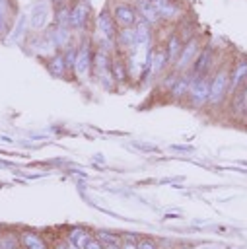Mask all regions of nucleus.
<instances>
[{
    "instance_id": "obj_1",
    "label": "nucleus",
    "mask_w": 247,
    "mask_h": 249,
    "mask_svg": "<svg viewBox=\"0 0 247 249\" xmlns=\"http://www.w3.org/2000/svg\"><path fill=\"white\" fill-rule=\"evenodd\" d=\"M229 70H231V66H224V68L216 70V74L210 78L208 105L216 107L229 95Z\"/></svg>"
},
{
    "instance_id": "obj_2",
    "label": "nucleus",
    "mask_w": 247,
    "mask_h": 249,
    "mask_svg": "<svg viewBox=\"0 0 247 249\" xmlns=\"http://www.w3.org/2000/svg\"><path fill=\"white\" fill-rule=\"evenodd\" d=\"M214 62H216V51H214L212 45H206L204 49L198 51L194 62L191 64V74H189V76H191L193 80H194V78H200V76H206V72L212 68Z\"/></svg>"
},
{
    "instance_id": "obj_3",
    "label": "nucleus",
    "mask_w": 247,
    "mask_h": 249,
    "mask_svg": "<svg viewBox=\"0 0 247 249\" xmlns=\"http://www.w3.org/2000/svg\"><path fill=\"white\" fill-rule=\"evenodd\" d=\"M208 95H210V78H206V76L194 78L191 82V88H189V93H187L191 105L200 109L202 105L208 103Z\"/></svg>"
},
{
    "instance_id": "obj_4",
    "label": "nucleus",
    "mask_w": 247,
    "mask_h": 249,
    "mask_svg": "<svg viewBox=\"0 0 247 249\" xmlns=\"http://www.w3.org/2000/svg\"><path fill=\"white\" fill-rule=\"evenodd\" d=\"M198 51H200V41H198L196 37L189 39V41H187V43L183 45V49H181V53H179L177 60L173 62L175 70H177V72H181V70L189 68V66H191V64L194 62V58H196Z\"/></svg>"
},
{
    "instance_id": "obj_5",
    "label": "nucleus",
    "mask_w": 247,
    "mask_h": 249,
    "mask_svg": "<svg viewBox=\"0 0 247 249\" xmlns=\"http://www.w3.org/2000/svg\"><path fill=\"white\" fill-rule=\"evenodd\" d=\"M93 66V51L89 43H82V47L76 53V62H74V74L80 78H88Z\"/></svg>"
},
{
    "instance_id": "obj_6",
    "label": "nucleus",
    "mask_w": 247,
    "mask_h": 249,
    "mask_svg": "<svg viewBox=\"0 0 247 249\" xmlns=\"http://www.w3.org/2000/svg\"><path fill=\"white\" fill-rule=\"evenodd\" d=\"M229 111L235 119H245L247 115V84L239 86L235 91L229 93Z\"/></svg>"
},
{
    "instance_id": "obj_7",
    "label": "nucleus",
    "mask_w": 247,
    "mask_h": 249,
    "mask_svg": "<svg viewBox=\"0 0 247 249\" xmlns=\"http://www.w3.org/2000/svg\"><path fill=\"white\" fill-rule=\"evenodd\" d=\"M243 84H247V56H241L231 64V70H229V93L235 91Z\"/></svg>"
},
{
    "instance_id": "obj_8",
    "label": "nucleus",
    "mask_w": 247,
    "mask_h": 249,
    "mask_svg": "<svg viewBox=\"0 0 247 249\" xmlns=\"http://www.w3.org/2000/svg\"><path fill=\"white\" fill-rule=\"evenodd\" d=\"M49 19H51V8H49V4L45 0L37 2L31 8V12H29V25L33 29H43L49 23Z\"/></svg>"
},
{
    "instance_id": "obj_9",
    "label": "nucleus",
    "mask_w": 247,
    "mask_h": 249,
    "mask_svg": "<svg viewBox=\"0 0 247 249\" xmlns=\"http://www.w3.org/2000/svg\"><path fill=\"white\" fill-rule=\"evenodd\" d=\"M19 241H21V247L23 249H53L49 245V241L41 233L29 231V230H25V231L19 233Z\"/></svg>"
},
{
    "instance_id": "obj_10",
    "label": "nucleus",
    "mask_w": 247,
    "mask_h": 249,
    "mask_svg": "<svg viewBox=\"0 0 247 249\" xmlns=\"http://www.w3.org/2000/svg\"><path fill=\"white\" fill-rule=\"evenodd\" d=\"M88 18H89V8H88L86 2H78L70 10V25L76 27V29H82L88 23Z\"/></svg>"
},
{
    "instance_id": "obj_11",
    "label": "nucleus",
    "mask_w": 247,
    "mask_h": 249,
    "mask_svg": "<svg viewBox=\"0 0 247 249\" xmlns=\"http://www.w3.org/2000/svg\"><path fill=\"white\" fill-rule=\"evenodd\" d=\"M113 19L117 25H121L124 29V27H130L136 23V14L130 6H117L113 12Z\"/></svg>"
},
{
    "instance_id": "obj_12",
    "label": "nucleus",
    "mask_w": 247,
    "mask_h": 249,
    "mask_svg": "<svg viewBox=\"0 0 247 249\" xmlns=\"http://www.w3.org/2000/svg\"><path fill=\"white\" fill-rule=\"evenodd\" d=\"M97 31H99V35H101L103 39H107V41H111V39L117 37V31H115V19H113L107 12L101 14V16L97 18Z\"/></svg>"
},
{
    "instance_id": "obj_13",
    "label": "nucleus",
    "mask_w": 247,
    "mask_h": 249,
    "mask_svg": "<svg viewBox=\"0 0 247 249\" xmlns=\"http://www.w3.org/2000/svg\"><path fill=\"white\" fill-rule=\"evenodd\" d=\"M89 237H91V233H89L86 228H70V230L66 231V241H68L70 245H74L76 249H84Z\"/></svg>"
},
{
    "instance_id": "obj_14",
    "label": "nucleus",
    "mask_w": 247,
    "mask_h": 249,
    "mask_svg": "<svg viewBox=\"0 0 247 249\" xmlns=\"http://www.w3.org/2000/svg\"><path fill=\"white\" fill-rule=\"evenodd\" d=\"M167 64V54L165 51H154L150 54V60H148V66H146V76H156L163 66Z\"/></svg>"
},
{
    "instance_id": "obj_15",
    "label": "nucleus",
    "mask_w": 247,
    "mask_h": 249,
    "mask_svg": "<svg viewBox=\"0 0 247 249\" xmlns=\"http://www.w3.org/2000/svg\"><path fill=\"white\" fill-rule=\"evenodd\" d=\"M138 12H140V16H142V19L150 25V23H158L161 18H159V14H158V10L154 8V4H152V0H138Z\"/></svg>"
},
{
    "instance_id": "obj_16",
    "label": "nucleus",
    "mask_w": 247,
    "mask_h": 249,
    "mask_svg": "<svg viewBox=\"0 0 247 249\" xmlns=\"http://www.w3.org/2000/svg\"><path fill=\"white\" fill-rule=\"evenodd\" d=\"M111 76L115 82H124L128 78V66H126V60H123L121 56H115L111 58Z\"/></svg>"
},
{
    "instance_id": "obj_17",
    "label": "nucleus",
    "mask_w": 247,
    "mask_h": 249,
    "mask_svg": "<svg viewBox=\"0 0 247 249\" xmlns=\"http://www.w3.org/2000/svg\"><path fill=\"white\" fill-rule=\"evenodd\" d=\"M152 4L158 10L159 18H167L169 19V18L179 16V8L173 4V0H152Z\"/></svg>"
},
{
    "instance_id": "obj_18",
    "label": "nucleus",
    "mask_w": 247,
    "mask_h": 249,
    "mask_svg": "<svg viewBox=\"0 0 247 249\" xmlns=\"http://www.w3.org/2000/svg\"><path fill=\"white\" fill-rule=\"evenodd\" d=\"M117 41H119V45H121L123 49H128V51H132V49L138 45V41H136V31L130 29V27H124L123 31H119V33H117Z\"/></svg>"
},
{
    "instance_id": "obj_19",
    "label": "nucleus",
    "mask_w": 247,
    "mask_h": 249,
    "mask_svg": "<svg viewBox=\"0 0 247 249\" xmlns=\"http://www.w3.org/2000/svg\"><path fill=\"white\" fill-rule=\"evenodd\" d=\"M191 82H193V78H191L189 74H187V76H179V78L175 80L173 88L169 89V93H171L175 99H179V97L187 95V93H189V88H191Z\"/></svg>"
},
{
    "instance_id": "obj_20",
    "label": "nucleus",
    "mask_w": 247,
    "mask_h": 249,
    "mask_svg": "<svg viewBox=\"0 0 247 249\" xmlns=\"http://www.w3.org/2000/svg\"><path fill=\"white\" fill-rule=\"evenodd\" d=\"M183 45H185V43H183L177 35H171V37H169V43H167V49H165V54H167V62H169V64H173V62L177 60V56H179Z\"/></svg>"
},
{
    "instance_id": "obj_21",
    "label": "nucleus",
    "mask_w": 247,
    "mask_h": 249,
    "mask_svg": "<svg viewBox=\"0 0 247 249\" xmlns=\"http://www.w3.org/2000/svg\"><path fill=\"white\" fill-rule=\"evenodd\" d=\"M49 72L56 78H64V72H66V60H64V54H54L51 60H49Z\"/></svg>"
},
{
    "instance_id": "obj_22",
    "label": "nucleus",
    "mask_w": 247,
    "mask_h": 249,
    "mask_svg": "<svg viewBox=\"0 0 247 249\" xmlns=\"http://www.w3.org/2000/svg\"><path fill=\"white\" fill-rule=\"evenodd\" d=\"M51 39H53L54 47H66V45H68V39H70L68 29L62 27V25H56V27L51 31Z\"/></svg>"
},
{
    "instance_id": "obj_23",
    "label": "nucleus",
    "mask_w": 247,
    "mask_h": 249,
    "mask_svg": "<svg viewBox=\"0 0 247 249\" xmlns=\"http://www.w3.org/2000/svg\"><path fill=\"white\" fill-rule=\"evenodd\" d=\"M21 241L16 233H0V249H19Z\"/></svg>"
},
{
    "instance_id": "obj_24",
    "label": "nucleus",
    "mask_w": 247,
    "mask_h": 249,
    "mask_svg": "<svg viewBox=\"0 0 247 249\" xmlns=\"http://www.w3.org/2000/svg\"><path fill=\"white\" fill-rule=\"evenodd\" d=\"M138 241H140L138 235L124 233L123 239H121V249H138Z\"/></svg>"
},
{
    "instance_id": "obj_25",
    "label": "nucleus",
    "mask_w": 247,
    "mask_h": 249,
    "mask_svg": "<svg viewBox=\"0 0 247 249\" xmlns=\"http://www.w3.org/2000/svg\"><path fill=\"white\" fill-rule=\"evenodd\" d=\"M138 249H159V243L154 241V239H150V237H140Z\"/></svg>"
},
{
    "instance_id": "obj_26",
    "label": "nucleus",
    "mask_w": 247,
    "mask_h": 249,
    "mask_svg": "<svg viewBox=\"0 0 247 249\" xmlns=\"http://www.w3.org/2000/svg\"><path fill=\"white\" fill-rule=\"evenodd\" d=\"M84 249H103V243L95 237V235H91L89 239H88V243H86V247Z\"/></svg>"
},
{
    "instance_id": "obj_27",
    "label": "nucleus",
    "mask_w": 247,
    "mask_h": 249,
    "mask_svg": "<svg viewBox=\"0 0 247 249\" xmlns=\"http://www.w3.org/2000/svg\"><path fill=\"white\" fill-rule=\"evenodd\" d=\"M103 249H121V243H103Z\"/></svg>"
},
{
    "instance_id": "obj_28",
    "label": "nucleus",
    "mask_w": 247,
    "mask_h": 249,
    "mask_svg": "<svg viewBox=\"0 0 247 249\" xmlns=\"http://www.w3.org/2000/svg\"><path fill=\"white\" fill-rule=\"evenodd\" d=\"M204 249H220V247H216V245H208V247H204Z\"/></svg>"
},
{
    "instance_id": "obj_29",
    "label": "nucleus",
    "mask_w": 247,
    "mask_h": 249,
    "mask_svg": "<svg viewBox=\"0 0 247 249\" xmlns=\"http://www.w3.org/2000/svg\"><path fill=\"white\" fill-rule=\"evenodd\" d=\"M181 249H191V247H189V245H183V247H181Z\"/></svg>"
},
{
    "instance_id": "obj_30",
    "label": "nucleus",
    "mask_w": 247,
    "mask_h": 249,
    "mask_svg": "<svg viewBox=\"0 0 247 249\" xmlns=\"http://www.w3.org/2000/svg\"><path fill=\"white\" fill-rule=\"evenodd\" d=\"M229 249H243V247H229Z\"/></svg>"
},
{
    "instance_id": "obj_31",
    "label": "nucleus",
    "mask_w": 247,
    "mask_h": 249,
    "mask_svg": "<svg viewBox=\"0 0 247 249\" xmlns=\"http://www.w3.org/2000/svg\"><path fill=\"white\" fill-rule=\"evenodd\" d=\"M245 123H247V115H245Z\"/></svg>"
}]
</instances>
